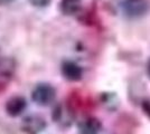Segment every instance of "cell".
Listing matches in <instances>:
<instances>
[{
    "instance_id": "cell-10",
    "label": "cell",
    "mask_w": 150,
    "mask_h": 134,
    "mask_svg": "<svg viewBox=\"0 0 150 134\" xmlns=\"http://www.w3.org/2000/svg\"><path fill=\"white\" fill-rule=\"evenodd\" d=\"M102 123L100 120L95 117H88L85 120L79 123V131H88V132H94L100 133L102 131Z\"/></svg>"
},
{
    "instance_id": "cell-3",
    "label": "cell",
    "mask_w": 150,
    "mask_h": 134,
    "mask_svg": "<svg viewBox=\"0 0 150 134\" xmlns=\"http://www.w3.org/2000/svg\"><path fill=\"white\" fill-rule=\"evenodd\" d=\"M47 123L44 117L39 115L25 116L20 124V130L25 134H40L45 131Z\"/></svg>"
},
{
    "instance_id": "cell-12",
    "label": "cell",
    "mask_w": 150,
    "mask_h": 134,
    "mask_svg": "<svg viewBox=\"0 0 150 134\" xmlns=\"http://www.w3.org/2000/svg\"><path fill=\"white\" fill-rule=\"evenodd\" d=\"M31 6L36 8H45L50 4V0H28Z\"/></svg>"
},
{
    "instance_id": "cell-9",
    "label": "cell",
    "mask_w": 150,
    "mask_h": 134,
    "mask_svg": "<svg viewBox=\"0 0 150 134\" xmlns=\"http://www.w3.org/2000/svg\"><path fill=\"white\" fill-rule=\"evenodd\" d=\"M16 70V63L11 58H0V77L11 79Z\"/></svg>"
},
{
    "instance_id": "cell-11",
    "label": "cell",
    "mask_w": 150,
    "mask_h": 134,
    "mask_svg": "<svg viewBox=\"0 0 150 134\" xmlns=\"http://www.w3.org/2000/svg\"><path fill=\"white\" fill-rule=\"evenodd\" d=\"M140 106H141V109L144 111V113L146 114L147 117L150 119V100L149 98H144L141 103H140Z\"/></svg>"
},
{
    "instance_id": "cell-8",
    "label": "cell",
    "mask_w": 150,
    "mask_h": 134,
    "mask_svg": "<svg viewBox=\"0 0 150 134\" xmlns=\"http://www.w3.org/2000/svg\"><path fill=\"white\" fill-rule=\"evenodd\" d=\"M82 0H61L59 10L64 16H74L81 10Z\"/></svg>"
},
{
    "instance_id": "cell-15",
    "label": "cell",
    "mask_w": 150,
    "mask_h": 134,
    "mask_svg": "<svg viewBox=\"0 0 150 134\" xmlns=\"http://www.w3.org/2000/svg\"><path fill=\"white\" fill-rule=\"evenodd\" d=\"M79 134H99L94 132H88V131H79Z\"/></svg>"
},
{
    "instance_id": "cell-4",
    "label": "cell",
    "mask_w": 150,
    "mask_h": 134,
    "mask_svg": "<svg viewBox=\"0 0 150 134\" xmlns=\"http://www.w3.org/2000/svg\"><path fill=\"white\" fill-rule=\"evenodd\" d=\"M61 74L69 82H80L83 78V67L74 60H63L61 64Z\"/></svg>"
},
{
    "instance_id": "cell-7",
    "label": "cell",
    "mask_w": 150,
    "mask_h": 134,
    "mask_svg": "<svg viewBox=\"0 0 150 134\" xmlns=\"http://www.w3.org/2000/svg\"><path fill=\"white\" fill-rule=\"evenodd\" d=\"M101 103L103 107L109 112H115L120 106V98L114 92H103L101 93Z\"/></svg>"
},
{
    "instance_id": "cell-2",
    "label": "cell",
    "mask_w": 150,
    "mask_h": 134,
    "mask_svg": "<svg viewBox=\"0 0 150 134\" xmlns=\"http://www.w3.org/2000/svg\"><path fill=\"white\" fill-rule=\"evenodd\" d=\"M121 9L130 19H139L147 15L149 5L147 0H122Z\"/></svg>"
},
{
    "instance_id": "cell-14",
    "label": "cell",
    "mask_w": 150,
    "mask_h": 134,
    "mask_svg": "<svg viewBox=\"0 0 150 134\" xmlns=\"http://www.w3.org/2000/svg\"><path fill=\"white\" fill-rule=\"evenodd\" d=\"M13 0H0V6H6L9 5L10 2H13Z\"/></svg>"
},
{
    "instance_id": "cell-13",
    "label": "cell",
    "mask_w": 150,
    "mask_h": 134,
    "mask_svg": "<svg viewBox=\"0 0 150 134\" xmlns=\"http://www.w3.org/2000/svg\"><path fill=\"white\" fill-rule=\"evenodd\" d=\"M146 73H147L148 77L150 78V58L147 60V64H146Z\"/></svg>"
},
{
    "instance_id": "cell-5",
    "label": "cell",
    "mask_w": 150,
    "mask_h": 134,
    "mask_svg": "<svg viewBox=\"0 0 150 134\" xmlns=\"http://www.w3.org/2000/svg\"><path fill=\"white\" fill-rule=\"evenodd\" d=\"M27 107V101L24 96L15 95L7 100L5 104V111L10 117H18L25 112Z\"/></svg>"
},
{
    "instance_id": "cell-6",
    "label": "cell",
    "mask_w": 150,
    "mask_h": 134,
    "mask_svg": "<svg viewBox=\"0 0 150 134\" xmlns=\"http://www.w3.org/2000/svg\"><path fill=\"white\" fill-rule=\"evenodd\" d=\"M52 120L55 122V123H58L62 128H67L73 124L74 115H73V112L71 109H65L63 105L58 104V105H56L53 109Z\"/></svg>"
},
{
    "instance_id": "cell-1",
    "label": "cell",
    "mask_w": 150,
    "mask_h": 134,
    "mask_svg": "<svg viewBox=\"0 0 150 134\" xmlns=\"http://www.w3.org/2000/svg\"><path fill=\"white\" fill-rule=\"evenodd\" d=\"M56 98V88L50 83H38L31 91V101L38 106H50Z\"/></svg>"
}]
</instances>
